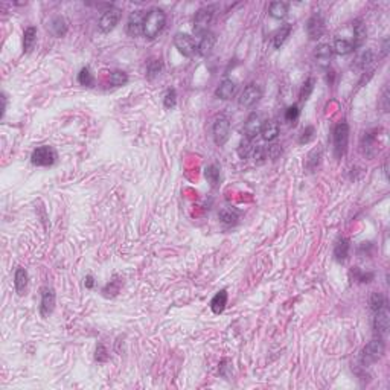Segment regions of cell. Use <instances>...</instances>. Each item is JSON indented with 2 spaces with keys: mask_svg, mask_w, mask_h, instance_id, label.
<instances>
[{
  "mask_svg": "<svg viewBox=\"0 0 390 390\" xmlns=\"http://www.w3.org/2000/svg\"><path fill=\"white\" fill-rule=\"evenodd\" d=\"M165 24H166V14L159 8H153L145 15L142 35L153 40L163 31Z\"/></svg>",
  "mask_w": 390,
  "mask_h": 390,
  "instance_id": "6da1fadb",
  "label": "cell"
},
{
  "mask_svg": "<svg viewBox=\"0 0 390 390\" xmlns=\"http://www.w3.org/2000/svg\"><path fill=\"white\" fill-rule=\"evenodd\" d=\"M384 351H386V343L384 340L377 337L374 338L372 341H369L368 345H366L361 351V355H360V361L363 366H371L374 363H377L383 355H384Z\"/></svg>",
  "mask_w": 390,
  "mask_h": 390,
  "instance_id": "7a4b0ae2",
  "label": "cell"
},
{
  "mask_svg": "<svg viewBox=\"0 0 390 390\" xmlns=\"http://www.w3.org/2000/svg\"><path fill=\"white\" fill-rule=\"evenodd\" d=\"M349 142V125L346 122H340L334 127L332 131V143H334V154L337 159H341L348 150Z\"/></svg>",
  "mask_w": 390,
  "mask_h": 390,
  "instance_id": "3957f363",
  "label": "cell"
},
{
  "mask_svg": "<svg viewBox=\"0 0 390 390\" xmlns=\"http://www.w3.org/2000/svg\"><path fill=\"white\" fill-rule=\"evenodd\" d=\"M212 136L218 146H223L230 136V119L226 114H219L215 117L212 125Z\"/></svg>",
  "mask_w": 390,
  "mask_h": 390,
  "instance_id": "277c9868",
  "label": "cell"
},
{
  "mask_svg": "<svg viewBox=\"0 0 390 390\" xmlns=\"http://www.w3.org/2000/svg\"><path fill=\"white\" fill-rule=\"evenodd\" d=\"M57 160V153L52 146H37V148L32 151L31 156V162L35 166H52Z\"/></svg>",
  "mask_w": 390,
  "mask_h": 390,
  "instance_id": "5b68a950",
  "label": "cell"
},
{
  "mask_svg": "<svg viewBox=\"0 0 390 390\" xmlns=\"http://www.w3.org/2000/svg\"><path fill=\"white\" fill-rule=\"evenodd\" d=\"M55 308V291L51 287H43L40 290V314L43 319H47Z\"/></svg>",
  "mask_w": 390,
  "mask_h": 390,
  "instance_id": "8992f818",
  "label": "cell"
},
{
  "mask_svg": "<svg viewBox=\"0 0 390 390\" xmlns=\"http://www.w3.org/2000/svg\"><path fill=\"white\" fill-rule=\"evenodd\" d=\"M174 46L183 57H188V58L197 52V44H195V40L188 34H182V32L176 34L174 35Z\"/></svg>",
  "mask_w": 390,
  "mask_h": 390,
  "instance_id": "52a82bcc",
  "label": "cell"
},
{
  "mask_svg": "<svg viewBox=\"0 0 390 390\" xmlns=\"http://www.w3.org/2000/svg\"><path fill=\"white\" fill-rule=\"evenodd\" d=\"M212 18H213V9L212 8L198 9L197 14H195V17H194V32L198 34V35L206 34Z\"/></svg>",
  "mask_w": 390,
  "mask_h": 390,
  "instance_id": "ba28073f",
  "label": "cell"
},
{
  "mask_svg": "<svg viewBox=\"0 0 390 390\" xmlns=\"http://www.w3.org/2000/svg\"><path fill=\"white\" fill-rule=\"evenodd\" d=\"M261 98H262V90H261V87L256 86V84H249L246 89L242 90L238 102H239V105L244 107V108H250V107H253V105L261 99Z\"/></svg>",
  "mask_w": 390,
  "mask_h": 390,
  "instance_id": "9c48e42d",
  "label": "cell"
},
{
  "mask_svg": "<svg viewBox=\"0 0 390 390\" xmlns=\"http://www.w3.org/2000/svg\"><path fill=\"white\" fill-rule=\"evenodd\" d=\"M389 326H390V312L387 309V306L375 311V317H374V331L377 334V337L384 338L389 332Z\"/></svg>",
  "mask_w": 390,
  "mask_h": 390,
  "instance_id": "30bf717a",
  "label": "cell"
},
{
  "mask_svg": "<svg viewBox=\"0 0 390 390\" xmlns=\"http://www.w3.org/2000/svg\"><path fill=\"white\" fill-rule=\"evenodd\" d=\"M120 15H122V12L117 8H108L107 11H104V14L99 18V29H101V32H104V34L111 32L116 28V24L119 23Z\"/></svg>",
  "mask_w": 390,
  "mask_h": 390,
  "instance_id": "8fae6325",
  "label": "cell"
},
{
  "mask_svg": "<svg viewBox=\"0 0 390 390\" xmlns=\"http://www.w3.org/2000/svg\"><path fill=\"white\" fill-rule=\"evenodd\" d=\"M325 32V20L322 18V15L314 14L308 18L306 21V34L309 37V40H319Z\"/></svg>",
  "mask_w": 390,
  "mask_h": 390,
  "instance_id": "7c38bea8",
  "label": "cell"
},
{
  "mask_svg": "<svg viewBox=\"0 0 390 390\" xmlns=\"http://www.w3.org/2000/svg\"><path fill=\"white\" fill-rule=\"evenodd\" d=\"M146 12L145 11H134L130 14L128 21H127V34L130 37H139L142 35V29H143V20H145Z\"/></svg>",
  "mask_w": 390,
  "mask_h": 390,
  "instance_id": "4fadbf2b",
  "label": "cell"
},
{
  "mask_svg": "<svg viewBox=\"0 0 390 390\" xmlns=\"http://www.w3.org/2000/svg\"><path fill=\"white\" fill-rule=\"evenodd\" d=\"M262 119L258 113H252L246 124H244V137H247L250 140H253L258 134H261V128H262Z\"/></svg>",
  "mask_w": 390,
  "mask_h": 390,
  "instance_id": "5bb4252c",
  "label": "cell"
},
{
  "mask_svg": "<svg viewBox=\"0 0 390 390\" xmlns=\"http://www.w3.org/2000/svg\"><path fill=\"white\" fill-rule=\"evenodd\" d=\"M332 46L326 44V43H322L315 47V52H314V58H315V63L319 64L322 69H326L329 67L331 64V60H332Z\"/></svg>",
  "mask_w": 390,
  "mask_h": 390,
  "instance_id": "9a60e30c",
  "label": "cell"
},
{
  "mask_svg": "<svg viewBox=\"0 0 390 390\" xmlns=\"http://www.w3.org/2000/svg\"><path fill=\"white\" fill-rule=\"evenodd\" d=\"M216 44V35L213 32H206L203 34L200 43L197 44V52L201 55V57H207L212 51H213V47Z\"/></svg>",
  "mask_w": 390,
  "mask_h": 390,
  "instance_id": "2e32d148",
  "label": "cell"
},
{
  "mask_svg": "<svg viewBox=\"0 0 390 390\" xmlns=\"http://www.w3.org/2000/svg\"><path fill=\"white\" fill-rule=\"evenodd\" d=\"M28 281H29L28 272L24 270L23 267H17V270L14 273V287H15V291H17L18 296H23L24 292H26Z\"/></svg>",
  "mask_w": 390,
  "mask_h": 390,
  "instance_id": "e0dca14e",
  "label": "cell"
},
{
  "mask_svg": "<svg viewBox=\"0 0 390 390\" xmlns=\"http://www.w3.org/2000/svg\"><path fill=\"white\" fill-rule=\"evenodd\" d=\"M352 28H354L352 46H354V49H358V47H361L364 44L366 38H368V29H366V24L360 18L352 23Z\"/></svg>",
  "mask_w": 390,
  "mask_h": 390,
  "instance_id": "ac0fdd59",
  "label": "cell"
},
{
  "mask_svg": "<svg viewBox=\"0 0 390 390\" xmlns=\"http://www.w3.org/2000/svg\"><path fill=\"white\" fill-rule=\"evenodd\" d=\"M279 131H281V127L276 120H265L261 128V136L267 142H273L279 136Z\"/></svg>",
  "mask_w": 390,
  "mask_h": 390,
  "instance_id": "d6986e66",
  "label": "cell"
},
{
  "mask_svg": "<svg viewBox=\"0 0 390 390\" xmlns=\"http://www.w3.org/2000/svg\"><path fill=\"white\" fill-rule=\"evenodd\" d=\"M349 250H351V244L349 239L341 238L337 241L335 247H334V258L337 262H345L349 256Z\"/></svg>",
  "mask_w": 390,
  "mask_h": 390,
  "instance_id": "ffe728a7",
  "label": "cell"
},
{
  "mask_svg": "<svg viewBox=\"0 0 390 390\" xmlns=\"http://www.w3.org/2000/svg\"><path fill=\"white\" fill-rule=\"evenodd\" d=\"M235 93H236V83H233L232 80H224L215 90V96L219 98V99H230Z\"/></svg>",
  "mask_w": 390,
  "mask_h": 390,
  "instance_id": "44dd1931",
  "label": "cell"
},
{
  "mask_svg": "<svg viewBox=\"0 0 390 390\" xmlns=\"http://www.w3.org/2000/svg\"><path fill=\"white\" fill-rule=\"evenodd\" d=\"M292 31V24L291 23H284L281 24V28L275 32L273 35V47L275 49H281V46L287 41V38L290 37Z\"/></svg>",
  "mask_w": 390,
  "mask_h": 390,
  "instance_id": "7402d4cb",
  "label": "cell"
},
{
  "mask_svg": "<svg viewBox=\"0 0 390 390\" xmlns=\"http://www.w3.org/2000/svg\"><path fill=\"white\" fill-rule=\"evenodd\" d=\"M227 305V291L226 290H221V291H218L216 294L212 297L210 300V309L213 314H221L224 311Z\"/></svg>",
  "mask_w": 390,
  "mask_h": 390,
  "instance_id": "603a6c76",
  "label": "cell"
},
{
  "mask_svg": "<svg viewBox=\"0 0 390 390\" xmlns=\"http://www.w3.org/2000/svg\"><path fill=\"white\" fill-rule=\"evenodd\" d=\"M375 61V54L374 51H371V49H366V51H363L354 61L352 67L358 69V70H364L366 67H369L372 63Z\"/></svg>",
  "mask_w": 390,
  "mask_h": 390,
  "instance_id": "cb8c5ba5",
  "label": "cell"
},
{
  "mask_svg": "<svg viewBox=\"0 0 390 390\" xmlns=\"http://www.w3.org/2000/svg\"><path fill=\"white\" fill-rule=\"evenodd\" d=\"M35 41H37V28L29 26V28L24 29V32H23V52L29 54L35 46Z\"/></svg>",
  "mask_w": 390,
  "mask_h": 390,
  "instance_id": "d4e9b609",
  "label": "cell"
},
{
  "mask_svg": "<svg viewBox=\"0 0 390 390\" xmlns=\"http://www.w3.org/2000/svg\"><path fill=\"white\" fill-rule=\"evenodd\" d=\"M361 146H363V153H364V156H366V157H369V159H372V157L378 153L377 137H375L374 134H366V136L363 137V143H361Z\"/></svg>",
  "mask_w": 390,
  "mask_h": 390,
  "instance_id": "484cf974",
  "label": "cell"
},
{
  "mask_svg": "<svg viewBox=\"0 0 390 390\" xmlns=\"http://www.w3.org/2000/svg\"><path fill=\"white\" fill-rule=\"evenodd\" d=\"M51 32L55 35V37H64L67 34V23L63 17L57 15L51 20Z\"/></svg>",
  "mask_w": 390,
  "mask_h": 390,
  "instance_id": "4316f807",
  "label": "cell"
},
{
  "mask_svg": "<svg viewBox=\"0 0 390 390\" xmlns=\"http://www.w3.org/2000/svg\"><path fill=\"white\" fill-rule=\"evenodd\" d=\"M288 8L290 5L287 2H273L270 3V8H268V12L273 18H278V20H282L287 17L288 14Z\"/></svg>",
  "mask_w": 390,
  "mask_h": 390,
  "instance_id": "83f0119b",
  "label": "cell"
},
{
  "mask_svg": "<svg viewBox=\"0 0 390 390\" xmlns=\"http://www.w3.org/2000/svg\"><path fill=\"white\" fill-rule=\"evenodd\" d=\"M332 51H334L337 55H348V54L354 52L355 49H354V46H352V41H348V40H345V38H341V40L338 38V40H335V43H334Z\"/></svg>",
  "mask_w": 390,
  "mask_h": 390,
  "instance_id": "f1b7e54d",
  "label": "cell"
},
{
  "mask_svg": "<svg viewBox=\"0 0 390 390\" xmlns=\"http://www.w3.org/2000/svg\"><path fill=\"white\" fill-rule=\"evenodd\" d=\"M320 160H322V148H314V150L308 154L306 169H309V171L317 169V166L320 165Z\"/></svg>",
  "mask_w": 390,
  "mask_h": 390,
  "instance_id": "f546056e",
  "label": "cell"
},
{
  "mask_svg": "<svg viewBox=\"0 0 390 390\" xmlns=\"http://www.w3.org/2000/svg\"><path fill=\"white\" fill-rule=\"evenodd\" d=\"M78 83L84 87H93L95 86V77L89 67H83L78 73Z\"/></svg>",
  "mask_w": 390,
  "mask_h": 390,
  "instance_id": "4dcf8cb0",
  "label": "cell"
},
{
  "mask_svg": "<svg viewBox=\"0 0 390 390\" xmlns=\"http://www.w3.org/2000/svg\"><path fill=\"white\" fill-rule=\"evenodd\" d=\"M218 216H219V219H221L223 223L232 224V223H235L238 219V210H235L233 207H223L221 210H219Z\"/></svg>",
  "mask_w": 390,
  "mask_h": 390,
  "instance_id": "1f68e13d",
  "label": "cell"
},
{
  "mask_svg": "<svg viewBox=\"0 0 390 390\" xmlns=\"http://www.w3.org/2000/svg\"><path fill=\"white\" fill-rule=\"evenodd\" d=\"M252 157H253V160H255L258 165L265 163V162L268 160V150H267V146H264V145H256V146H253Z\"/></svg>",
  "mask_w": 390,
  "mask_h": 390,
  "instance_id": "d6a6232c",
  "label": "cell"
},
{
  "mask_svg": "<svg viewBox=\"0 0 390 390\" xmlns=\"http://www.w3.org/2000/svg\"><path fill=\"white\" fill-rule=\"evenodd\" d=\"M204 177L210 183L212 188L218 186V183H219V169H218V166H215V165L207 166L204 169Z\"/></svg>",
  "mask_w": 390,
  "mask_h": 390,
  "instance_id": "836d02e7",
  "label": "cell"
},
{
  "mask_svg": "<svg viewBox=\"0 0 390 390\" xmlns=\"http://www.w3.org/2000/svg\"><path fill=\"white\" fill-rule=\"evenodd\" d=\"M128 83V75L125 72H120V70H116L110 75V86L113 87H122Z\"/></svg>",
  "mask_w": 390,
  "mask_h": 390,
  "instance_id": "e575fe53",
  "label": "cell"
},
{
  "mask_svg": "<svg viewBox=\"0 0 390 390\" xmlns=\"http://www.w3.org/2000/svg\"><path fill=\"white\" fill-rule=\"evenodd\" d=\"M253 151V145H252V140L244 137L241 142H239V146H238V154L241 159H247Z\"/></svg>",
  "mask_w": 390,
  "mask_h": 390,
  "instance_id": "d590c367",
  "label": "cell"
},
{
  "mask_svg": "<svg viewBox=\"0 0 390 390\" xmlns=\"http://www.w3.org/2000/svg\"><path fill=\"white\" fill-rule=\"evenodd\" d=\"M162 69H163V64H162L160 60H151V61L148 63V67H146V77H148L150 80L159 77L160 72H162Z\"/></svg>",
  "mask_w": 390,
  "mask_h": 390,
  "instance_id": "8d00e7d4",
  "label": "cell"
},
{
  "mask_svg": "<svg viewBox=\"0 0 390 390\" xmlns=\"http://www.w3.org/2000/svg\"><path fill=\"white\" fill-rule=\"evenodd\" d=\"M314 86H315V80L314 78H308L303 84H302V89H300V93H299V98L300 101H308L309 96L314 90Z\"/></svg>",
  "mask_w": 390,
  "mask_h": 390,
  "instance_id": "74e56055",
  "label": "cell"
},
{
  "mask_svg": "<svg viewBox=\"0 0 390 390\" xmlns=\"http://www.w3.org/2000/svg\"><path fill=\"white\" fill-rule=\"evenodd\" d=\"M369 303H371V309L374 312L381 309V308H384V306H387V300H386V297L381 294V292H372Z\"/></svg>",
  "mask_w": 390,
  "mask_h": 390,
  "instance_id": "f35d334b",
  "label": "cell"
},
{
  "mask_svg": "<svg viewBox=\"0 0 390 390\" xmlns=\"http://www.w3.org/2000/svg\"><path fill=\"white\" fill-rule=\"evenodd\" d=\"M120 287H122V281L116 278V279L110 281V284L105 285V288L102 290V292H104L107 297H108V296H116L117 292H119V290H120Z\"/></svg>",
  "mask_w": 390,
  "mask_h": 390,
  "instance_id": "ab89813d",
  "label": "cell"
},
{
  "mask_svg": "<svg viewBox=\"0 0 390 390\" xmlns=\"http://www.w3.org/2000/svg\"><path fill=\"white\" fill-rule=\"evenodd\" d=\"M299 114H300L299 105L292 104V105H290V107L285 110V120L290 122V124H294V122L299 119Z\"/></svg>",
  "mask_w": 390,
  "mask_h": 390,
  "instance_id": "60d3db41",
  "label": "cell"
},
{
  "mask_svg": "<svg viewBox=\"0 0 390 390\" xmlns=\"http://www.w3.org/2000/svg\"><path fill=\"white\" fill-rule=\"evenodd\" d=\"M176 102H177V93H176L174 89H169V90L166 92L165 98H163V104H165L166 108L171 110V108L176 107Z\"/></svg>",
  "mask_w": 390,
  "mask_h": 390,
  "instance_id": "b9f144b4",
  "label": "cell"
},
{
  "mask_svg": "<svg viewBox=\"0 0 390 390\" xmlns=\"http://www.w3.org/2000/svg\"><path fill=\"white\" fill-rule=\"evenodd\" d=\"M314 133H315V130H314V127L312 125H309V127H305V130L302 131V134H300V139H299V143H308V142H311L312 139H314Z\"/></svg>",
  "mask_w": 390,
  "mask_h": 390,
  "instance_id": "7bdbcfd3",
  "label": "cell"
},
{
  "mask_svg": "<svg viewBox=\"0 0 390 390\" xmlns=\"http://www.w3.org/2000/svg\"><path fill=\"white\" fill-rule=\"evenodd\" d=\"M267 150H268V159H272V160H276L282 154V148H281V145H278V143L268 145Z\"/></svg>",
  "mask_w": 390,
  "mask_h": 390,
  "instance_id": "ee69618b",
  "label": "cell"
},
{
  "mask_svg": "<svg viewBox=\"0 0 390 390\" xmlns=\"http://www.w3.org/2000/svg\"><path fill=\"white\" fill-rule=\"evenodd\" d=\"M108 360V355H107V349L104 348V345H98L96 348V361L99 363H104Z\"/></svg>",
  "mask_w": 390,
  "mask_h": 390,
  "instance_id": "f6af8a7d",
  "label": "cell"
},
{
  "mask_svg": "<svg viewBox=\"0 0 390 390\" xmlns=\"http://www.w3.org/2000/svg\"><path fill=\"white\" fill-rule=\"evenodd\" d=\"M381 107H383V111H389V89L384 87L383 90V96H381Z\"/></svg>",
  "mask_w": 390,
  "mask_h": 390,
  "instance_id": "bcb514c9",
  "label": "cell"
},
{
  "mask_svg": "<svg viewBox=\"0 0 390 390\" xmlns=\"http://www.w3.org/2000/svg\"><path fill=\"white\" fill-rule=\"evenodd\" d=\"M387 52H389V38H386V40L383 41V51H381L383 57H386Z\"/></svg>",
  "mask_w": 390,
  "mask_h": 390,
  "instance_id": "7dc6e473",
  "label": "cell"
},
{
  "mask_svg": "<svg viewBox=\"0 0 390 390\" xmlns=\"http://www.w3.org/2000/svg\"><path fill=\"white\" fill-rule=\"evenodd\" d=\"M84 281H86V287H87V288H93V285H95V281H93V278H92V276H87Z\"/></svg>",
  "mask_w": 390,
  "mask_h": 390,
  "instance_id": "c3c4849f",
  "label": "cell"
}]
</instances>
